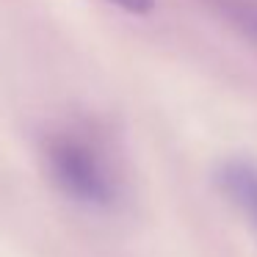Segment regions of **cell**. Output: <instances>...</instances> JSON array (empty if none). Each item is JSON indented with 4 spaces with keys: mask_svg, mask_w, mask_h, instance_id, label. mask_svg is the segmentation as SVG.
<instances>
[{
    "mask_svg": "<svg viewBox=\"0 0 257 257\" xmlns=\"http://www.w3.org/2000/svg\"><path fill=\"white\" fill-rule=\"evenodd\" d=\"M45 172L69 202L89 210H113L124 185L108 144L86 127H64L45 139Z\"/></svg>",
    "mask_w": 257,
    "mask_h": 257,
    "instance_id": "6da1fadb",
    "label": "cell"
},
{
    "mask_svg": "<svg viewBox=\"0 0 257 257\" xmlns=\"http://www.w3.org/2000/svg\"><path fill=\"white\" fill-rule=\"evenodd\" d=\"M216 183L257 232V161L240 155L227 158L216 169Z\"/></svg>",
    "mask_w": 257,
    "mask_h": 257,
    "instance_id": "7a4b0ae2",
    "label": "cell"
},
{
    "mask_svg": "<svg viewBox=\"0 0 257 257\" xmlns=\"http://www.w3.org/2000/svg\"><path fill=\"white\" fill-rule=\"evenodd\" d=\"M238 39L257 50V0H199Z\"/></svg>",
    "mask_w": 257,
    "mask_h": 257,
    "instance_id": "3957f363",
    "label": "cell"
},
{
    "mask_svg": "<svg viewBox=\"0 0 257 257\" xmlns=\"http://www.w3.org/2000/svg\"><path fill=\"white\" fill-rule=\"evenodd\" d=\"M111 3L127 14H139V17L141 14H150L155 9V0H111Z\"/></svg>",
    "mask_w": 257,
    "mask_h": 257,
    "instance_id": "277c9868",
    "label": "cell"
}]
</instances>
